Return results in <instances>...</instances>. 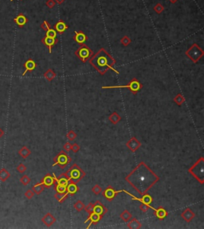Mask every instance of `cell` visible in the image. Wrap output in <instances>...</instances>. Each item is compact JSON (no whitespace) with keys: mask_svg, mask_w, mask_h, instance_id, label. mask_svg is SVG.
Returning <instances> with one entry per match:
<instances>
[{"mask_svg":"<svg viewBox=\"0 0 204 229\" xmlns=\"http://www.w3.org/2000/svg\"><path fill=\"white\" fill-rule=\"evenodd\" d=\"M164 10V7H163V5L160 3H157L154 7V11L157 13V14H161L162 12Z\"/></svg>","mask_w":204,"mask_h":229,"instance_id":"60d3db41","label":"cell"},{"mask_svg":"<svg viewBox=\"0 0 204 229\" xmlns=\"http://www.w3.org/2000/svg\"><path fill=\"white\" fill-rule=\"evenodd\" d=\"M123 192H125V193L129 194L130 197H133V200H135V201H140V202H141V203H143V204H147V205H150V204L152 203V201H153V198L151 197L150 195H148L147 193L142 195V197H141V198H138V197H134L133 195H132V194H130L129 193H128V192H127V191H125V190H123Z\"/></svg>","mask_w":204,"mask_h":229,"instance_id":"30bf717a","label":"cell"},{"mask_svg":"<svg viewBox=\"0 0 204 229\" xmlns=\"http://www.w3.org/2000/svg\"><path fill=\"white\" fill-rule=\"evenodd\" d=\"M44 189H45V187L43 186L41 183L37 184L32 187V191L34 193V194H37V195H40L44 191Z\"/></svg>","mask_w":204,"mask_h":229,"instance_id":"f1b7e54d","label":"cell"},{"mask_svg":"<svg viewBox=\"0 0 204 229\" xmlns=\"http://www.w3.org/2000/svg\"><path fill=\"white\" fill-rule=\"evenodd\" d=\"M181 217H182L186 223H190L191 222V220L195 217V214L194 213V211H192L190 208H186L182 211V213H181Z\"/></svg>","mask_w":204,"mask_h":229,"instance_id":"4fadbf2b","label":"cell"},{"mask_svg":"<svg viewBox=\"0 0 204 229\" xmlns=\"http://www.w3.org/2000/svg\"><path fill=\"white\" fill-rule=\"evenodd\" d=\"M30 181H31V180H30V178L27 175L22 176L21 178H20V182H21L22 184L24 185V186L28 185L30 183Z\"/></svg>","mask_w":204,"mask_h":229,"instance_id":"836d02e7","label":"cell"},{"mask_svg":"<svg viewBox=\"0 0 204 229\" xmlns=\"http://www.w3.org/2000/svg\"><path fill=\"white\" fill-rule=\"evenodd\" d=\"M121 44L123 46L127 47V46H129V44L132 43V40H131V39H130L129 37H128V36H124V37L121 39Z\"/></svg>","mask_w":204,"mask_h":229,"instance_id":"e575fe53","label":"cell"},{"mask_svg":"<svg viewBox=\"0 0 204 229\" xmlns=\"http://www.w3.org/2000/svg\"><path fill=\"white\" fill-rule=\"evenodd\" d=\"M78 187L77 185V184L75 183L72 182V181H69L67 184V187H66V192L65 193V198H67L68 196H73L74 195L75 193H77L78 192Z\"/></svg>","mask_w":204,"mask_h":229,"instance_id":"5bb4252c","label":"cell"},{"mask_svg":"<svg viewBox=\"0 0 204 229\" xmlns=\"http://www.w3.org/2000/svg\"><path fill=\"white\" fill-rule=\"evenodd\" d=\"M66 172L70 178V181L75 184H77L79 181H81L86 175V172L82 168L76 164L72 165L71 167L69 168L68 171H66Z\"/></svg>","mask_w":204,"mask_h":229,"instance_id":"277c9868","label":"cell"},{"mask_svg":"<svg viewBox=\"0 0 204 229\" xmlns=\"http://www.w3.org/2000/svg\"><path fill=\"white\" fill-rule=\"evenodd\" d=\"M73 207L77 211H81L85 208V204L81 201H77L73 204Z\"/></svg>","mask_w":204,"mask_h":229,"instance_id":"d6a6232c","label":"cell"},{"mask_svg":"<svg viewBox=\"0 0 204 229\" xmlns=\"http://www.w3.org/2000/svg\"><path fill=\"white\" fill-rule=\"evenodd\" d=\"M77 137V133H76L73 130H70L67 133V138L69 141H74Z\"/></svg>","mask_w":204,"mask_h":229,"instance_id":"ab89813d","label":"cell"},{"mask_svg":"<svg viewBox=\"0 0 204 229\" xmlns=\"http://www.w3.org/2000/svg\"><path fill=\"white\" fill-rule=\"evenodd\" d=\"M18 154H19V156H21L22 157L26 159V158L28 157L31 154V151L26 146H23L22 149H19V151H18Z\"/></svg>","mask_w":204,"mask_h":229,"instance_id":"83f0119b","label":"cell"},{"mask_svg":"<svg viewBox=\"0 0 204 229\" xmlns=\"http://www.w3.org/2000/svg\"><path fill=\"white\" fill-rule=\"evenodd\" d=\"M154 211L155 215L159 220H164V219H165L168 216V211H166V209L162 208V207H160L157 209H154Z\"/></svg>","mask_w":204,"mask_h":229,"instance_id":"603a6c76","label":"cell"},{"mask_svg":"<svg viewBox=\"0 0 204 229\" xmlns=\"http://www.w3.org/2000/svg\"><path fill=\"white\" fill-rule=\"evenodd\" d=\"M54 28L56 30V31L59 34H63V33L68 29V26L62 20H59L57 23L54 26Z\"/></svg>","mask_w":204,"mask_h":229,"instance_id":"7402d4cb","label":"cell"},{"mask_svg":"<svg viewBox=\"0 0 204 229\" xmlns=\"http://www.w3.org/2000/svg\"><path fill=\"white\" fill-rule=\"evenodd\" d=\"M3 135H4V132L3 131V130H2V129H0V138H1L2 136H3Z\"/></svg>","mask_w":204,"mask_h":229,"instance_id":"f907efd6","label":"cell"},{"mask_svg":"<svg viewBox=\"0 0 204 229\" xmlns=\"http://www.w3.org/2000/svg\"><path fill=\"white\" fill-rule=\"evenodd\" d=\"M122 192H123V190L116 191V190H115L114 188L110 185V186L108 187L103 192V196L106 198L107 201H112L113 199H114L115 197L116 196V194L120 193H122Z\"/></svg>","mask_w":204,"mask_h":229,"instance_id":"9c48e42d","label":"cell"},{"mask_svg":"<svg viewBox=\"0 0 204 229\" xmlns=\"http://www.w3.org/2000/svg\"><path fill=\"white\" fill-rule=\"evenodd\" d=\"M72 159L70 157H69L68 153H66V151H60L57 154V156L54 158V165L53 166L55 165H59L61 168H64L67 165H69L70 162H71Z\"/></svg>","mask_w":204,"mask_h":229,"instance_id":"ba28073f","label":"cell"},{"mask_svg":"<svg viewBox=\"0 0 204 229\" xmlns=\"http://www.w3.org/2000/svg\"><path fill=\"white\" fill-rule=\"evenodd\" d=\"M42 221L46 227L50 228L56 222V218L50 212H48L42 218Z\"/></svg>","mask_w":204,"mask_h":229,"instance_id":"e0dca14e","label":"cell"},{"mask_svg":"<svg viewBox=\"0 0 204 229\" xmlns=\"http://www.w3.org/2000/svg\"><path fill=\"white\" fill-rule=\"evenodd\" d=\"M203 54L204 51L198 46L196 43L193 44L186 52V56L189 57L194 63H197L198 61L203 57Z\"/></svg>","mask_w":204,"mask_h":229,"instance_id":"8992f818","label":"cell"},{"mask_svg":"<svg viewBox=\"0 0 204 229\" xmlns=\"http://www.w3.org/2000/svg\"><path fill=\"white\" fill-rule=\"evenodd\" d=\"M169 1H170V2H171L172 3H176L177 2V1H178V0H169Z\"/></svg>","mask_w":204,"mask_h":229,"instance_id":"816d5d0a","label":"cell"},{"mask_svg":"<svg viewBox=\"0 0 204 229\" xmlns=\"http://www.w3.org/2000/svg\"><path fill=\"white\" fill-rule=\"evenodd\" d=\"M93 54V50H91L90 47H88L87 45H86L85 43L81 44V47H79L78 49L75 51L76 56L84 63L86 62L90 57H92Z\"/></svg>","mask_w":204,"mask_h":229,"instance_id":"52a82bcc","label":"cell"},{"mask_svg":"<svg viewBox=\"0 0 204 229\" xmlns=\"http://www.w3.org/2000/svg\"><path fill=\"white\" fill-rule=\"evenodd\" d=\"M121 218L123 220V221H125V222H129V220L133 218V216H132V214H131L128 210H125V211H123L121 212Z\"/></svg>","mask_w":204,"mask_h":229,"instance_id":"4dcf8cb0","label":"cell"},{"mask_svg":"<svg viewBox=\"0 0 204 229\" xmlns=\"http://www.w3.org/2000/svg\"><path fill=\"white\" fill-rule=\"evenodd\" d=\"M36 66H37V65H36L35 61H34V60H32V59H28V60L25 62V64H24L25 71L23 72L22 76H25L27 72L33 71V70L36 68Z\"/></svg>","mask_w":204,"mask_h":229,"instance_id":"d6986e66","label":"cell"},{"mask_svg":"<svg viewBox=\"0 0 204 229\" xmlns=\"http://www.w3.org/2000/svg\"><path fill=\"white\" fill-rule=\"evenodd\" d=\"M11 2H13V1H14V0H11Z\"/></svg>","mask_w":204,"mask_h":229,"instance_id":"f5cc1de1","label":"cell"},{"mask_svg":"<svg viewBox=\"0 0 204 229\" xmlns=\"http://www.w3.org/2000/svg\"><path fill=\"white\" fill-rule=\"evenodd\" d=\"M149 208H151L150 205H147V204H143V203H142V204L140 205V211H142L143 212H147V211L149 210ZM153 209H155V208H153Z\"/></svg>","mask_w":204,"mask_h":229,"instance_id":"7bdbcfd3","label":"cell"},{"mask_svg":"<svg viewBox=\"0 0 204 229\" xmlns=\"http://www.w3.org/2000/svg\"><path fill=\"white\" fill-rule=\"evenodd\" d=\"M65 0H55V2H56L57 4H61Z\"/></svg>","mask_w":204,"mask_h":229,"instance_id":"681fc988","label":"cell"},{"mask_svg":"<svg viewBox=\"0 0 204 229\" xmlns=\"http://www.w3.org/2000/svg\"><path fill=\"white\" fill-rule=\"evenodd\" d=\"M46 37H50V38H56L57 36V31L54 30V29H49L46 30Z\"/></svg>","mask_w":204,"mask_h":229,"instance_id":"74e56055","label":"cell"},{"mask_svg":"<svg viewBox=\"0 0 204 229\" xmlns=\"http://www.w3.org/2000/svg\"><path fill=\"white\" fill-rule=\"evenodd\" d=\"M125 180L142 196L154 186L160 177L142 161L126 176Z\"/></svg>","mask_w":204,"mask_h":229,"instance_id":"6da1fadb","label":"cell"},{"mask_svg":"<svg viewBox=\"0 0 204 229\" xmlns=\"http://www.w3.org/2000/svg\"><path fill=\"white\" fill-rule=\"evenodd\" d=\"M54 197L56 198V200L59 203H62L66 199L65 197V193H56V194L54 195Z\"/></svg>","mask_w":204,"mask_h":229,"instance_id":"d590c367","label":"cell"},{"mask_svg":"<svg viewBox=\"0 0 204 229\" xmlns=\"http://www.w3.org/2000/svg\"><path fill=\"white\" fill-rule=\"evenodd\" d=\"M126 146L128 147L133 153H134L139 149V148L141 146V143L136 139V137L133 136L129 141H128V142L126 143Z\"/></svg>","mask_w":204,"mask_h":229,"instance_id":"8fae6325","label":"cell"},{"mask_svg":"<svg viewBox=\"0 0 204 229\" xmlns=\"http://www.w3.org/2000/svg\"><path fill=\"white\" fill-rule=\"evenodd\" d=\"M173 101H174L178 106H181V105L183 104V102L185 101V98H184V97H183L181 93H178L176 97H174Z\"/></svg>","mask_w":204,"mask_h":229,"instance_id":"f546056e","label":"cell"},{"mask_svg":"<svg viewBox=\"0 0 204 229\" xmlns=\"http://www.w3.org/2000/svg\"><path fill=\"white\" fill-rule=\"evenodd\" d=\"M92 192H93V194H95V195H99V194L102 192V188H101L99 184H95V185L92 188Z\"/></svg>","mask_w":204,"mask_h":229,"instance_id":"8d00e7d4","label":"cell"},{"mask_svg":"<svg viewBox=\"0 0 204 229\" xmlns=\"http://www.w3.org/2000/svg\"><path fill=\"white\" fill-rule=\"evenodd\" d=\"M188 172L193 176L195 180L203 184L204 183V158L201 157L189 169Z\"/></svg>","mask_w":204,"mask_h":229,"instance_id":"3957f363","label":"cell"},{"mask_svg":"<svg viewBox=\"0 0 204 229\" xmlns=\"http://www.w3.org/2000/svg\"><path fill=\"white\" fill-rule=\"evenodd\" d=\"M108 120H109V122H111L112 124L116 125L117 123H119V122L121 121V117L119 115L118 113L113 112L111 115L108 116Z\"/></svg>","mask_w":204,"mask_h":229,"instance_id":"d4e9b609","label":"cell"},{"mask_svg":"<svg viewBox=\"0 0 204 229\" xmlns=\"http://www.w3.org/2000/svg\"><path fill=\"white\" fill-rule=\"evenodd\" d=\"M73 39L75 40V42H77L80 45H81L83 43H86V41L87 40V36L85 34V33L83 31L80 30V31H76L75 36Z\"/></svg>","mask_w":204,"mask_h":229,"instance_id":"ffe728a7","label":"cell"},{"mask_svg":"<svg viewBox=\"0 0 204 229\" xmlns=\"http://www.w3.org/2000/svg\"><path fill=\"white\" fill-rule=\"evenodd\" d=\"M71 144L69 143V142H66V143L64 145H63V149H64L65 151H66V152H69L70 151V149H71Z\"/></svg>","mask_w":204,"mask_h":229,"instance_id":"c3c4849f","label":"cell"},{"mask_svg":"<svg viewBox=\"0 0 204 229\" xmlns=\"http://www.w3.org/2000/svg\"><path fill=\"white\" fill-rule=\"evenodd\" d=\"M102 218L100 215H99L97 213L95 212H92L91 214L89 215V217L88 219L86 220V223L90 222V225L87 227V228H90V227L91 226V224H96L97 223H98L100 220V219Z\"/></svg>","mask_w":204,"mask_h":229,"instance_id":"ac0fdd59","label":"cell"},{"mask_svg":"<svg viewBox=\"0 0 204 229\" xmlns=\"http://www.w3.org/2000/svg\"><path fill=\"white\" fill-rule=\"evenodd\" d=\"M55 4H56V3H55L54 0H47V2L46 3V5L50 9L54 8L55 7Z\"/></svg>","mask_w":204,"mask_h":229,"instance_id":"bcb514c9","label":"cell"},{"mask_svg":"<svg viewBox=\"0 0 204 229\" xmlns=\"http://www.w3.org/2000/svg\"><path fill=\"white\" fill-rule=\"evenodd\" d=\"M108 211V209L104 205L102 204V203L100 201H96V203L94 204V208H93V212L97 213L99 215H100L101 217H103L104 215Z\"/></svg>","mask_w":204,"mask_h":229,"instance_id":"7c38bea8","label":"cell"},{"mask_svg":"<svg viewBox=\"0 0 204 229\" xmlns=\"http://www.w3.org/2000/svg\"><path fill=\"white\" fill-rule=\"evenodd\" d=\"M70 150H72L73 153H77L79 150H80V146H79V145H77V143H74L73 144L71 145V149Z\"/></svg>","mask_w":204,"mask_h":229,"instance_id":"7dc6e473","label":"cell"},{"mask_svg":"<svg viewBox=\"0 0 204 229\" xmlns=\"http://www.w3.org/2000/svg\"><path fill=\"white\" fill-rule=\"evenodd\" d=\"M16 170H17L19 173H24V172L26 171V166L21 163V164L18 165V166H17Z\"/></svg>","mask_w":204,"mask_h":229,"instance_id":"b9f144b4","label":"cell"},{"mask_svg":"<svg viewBox=\"0 0 204 229\" xmlns=\"http://www.w3.org/2000/svg\"><path fill=\"white\" fill-rule=\"evenodd\" d=\"M14 22L19 27H23L27 22V18L23 14H19L17 17L14 18Z\"/></svg>","mask_w":204,"mask_h":229,"instance_id":"44dd1931","label":"cell"},{"mask_svg":"<svg viewBox=\"0 0 204 229\" xmlns=\"http://www.w3.org/2000/svg\"><path fill=\"white\" fill-rule=\"evenodd\" d=\"M42 43L45 46H46L48 47L49 52H50V54H51L52 53V48L57 43V39H56V38H50V37L45 36L42 39Z\"/></svg>","mask_w":204,"mask_h":229,"instance_id":"9a60e30c","label":"cell"},{"mask_svg":"<svg viewBox=\"0 0 204 229\" xmlns=\"http://www.w3.org/2000/svg\"><path fill=\"white\" fill-rule=\"evenodd\" d=\"M34 196V193L33 192L32 190L28 189L25 193V197L28 199V200H31L33 197Z\"/></svg>","mask_w":204,"mask_h":229,"instance_id":"ee69618b","label":"cell"},{"mask_svg":"<svg viewBox=\"0 0 204 229\" xmlns=\"http://www.w3.org/2000/svg\"><path fill=\"white\" fill-rule=\"evenodd\" d=\"M90 63L101 75H104L108 70H112L119 74V71L113 67V66L116 64V60L104 48H101L97 54L91 57Z\"/></svg>","mask_w":204,"mask_h":229,"instance_id":"7a4b0ae2","label":"cell"},{"mask_svg":"<svg viewBox=\"0 0 204 229\" xmlns=\"http://www.w3.org/2000/svg\"><path fill=\"white\" fill-rule=\"evenodd\" d=\"M41 184H42L45 188H50L52 185H54V184H55V179H54V176H51L50 173L46 174V175L43 177V179L42 180Z\"/></svg>","mask_w":204,"mask_h":229,"instance_id":"2e32d148","label":"cell"},{"mask_svg":"<svg viewBox=\"0 0 204 229\" xmlns=\"http://www.w3.org/2000/svg\"><path fill=\"white\" fill-rule=\"evenodd\" d=\"M142 84L137 80L136 78H133L131 80V82L125 85V86H102L101 89H121V88H128L132 91L133 94L136 95V93H138V91H140L142 89Z\"/></svg>","mask_w":204,"mask_h":229,"instance_id":"5b68a950","label":"cell"},{"mask_svg":"<svg viewBox=\"0 0 204 229\" xmlns=\"http://www.w3.org/2000/svg\"><path fill=\"white\" fill-rule=\"evenodd\" d=\"M44 77H45V78L46 79L48 82H52L53 80H54V78H55V77H56V74L54 73V71L53 70H51V69H49V70H47L44 73Z\"/></svg>","mask_w":204,"mask_h":229,"instance_id":"4316f807","label":"cell"},{"mask_svg":"<svg viewBox=\"0 0 204 229\" xmlns=\"http://www.w3.org/2000/svg\"><path fill=\"white\" fill-rule=\"evenodd\" d=\"M93 208H94V204H93V203H90L87 206H85L84 209H85V211L90 215V214H91L92 212H93Z\"/></svg>","mask_w":204,"mask_h":229,"instance_id":"f35d334b","label":"cell"},{"mask_svg":"<svg viewBox=\"0 0 204 229\" xmlns=\"http://www.w3.org/2000/svg\"><path fill=\"white\" fill-rule=\"evenodd\" d=\"M66 187L67 185H62V184H56L55 185V190L58 193H65L66 192Z\"/></svg>","mask_w":204,"mask_h":229,"instance_id":"1f68e13d","label":"cell"},{"mask_svg":"<svg viewBox=\"0 0 204 229\" xmlns=\"http://www.w3.org/2000/svg\"><path fill=\"white\" fill-rule=\"evenodd\" d=\"M41 27L44 30H46V31L47 30H49V29H50V25L49 24V22L47 21H44L41 24Z\"/></svg>","mask_w":204,"mask_h":229,"instance_id":"f6af8a7d","label":"cell"},{"mask_svg":"<svg viewBox=\"0 0 204 229\" xmlns=\"http://www.w3.org/2000/svg\"><path fill=\"white\" fill-rule=\"evenodd\" d=\"M141 227V223L136 218L131 219L128 224V228L130 229H140Z\"/></svg>","mask_w":204,"mask_h":229,"instance_id":"cb8c5ba5","label":"cell"},{"mask_svg":"<svg viewBox=\"0 0 204 229\" xmlns=\"http://www.w3.org/2000/svg\"><path fill=\"white\" fill-rule=\"evenodd\" d=\"M11 177V173L7 171L5 168H3L0 170V180L2 182H5Z\"/></svg>","mask_w":204,"mask_h":229,"instance_id":"484cf974","label":"cell"}]
</instances>
